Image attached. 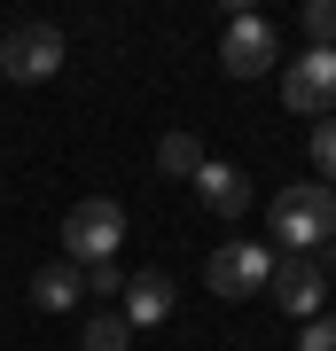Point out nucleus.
I'll use <instances>...</instances> for the list:
<instances>
[{
	"label": "nucleus",
	"mask_w": 336,
	"mask_h": 351,
	"mask_svg": "<svg viewBox=\"0 0 336 351\" xmlns=\"http://www.w3.org/2000/svg\"><path fill=\"white\" fill-rule=\"evenodd\" d=\"M274 242H282V258H321L328 242H336V188H282L274 195Z\"/></svg>",
	"instance_id": "nucleus-1"
},
{
	"label": "nucleus",
	"mask_w": 336,
	"mask_h": 351,
	"mask_svg": "<svg viewBox=\"0 0 336 351\" xmlns=\"http://www.w3.org/2000/svg\"><path fill=\"white\" fill-rule=\"evenodd\" d=\"M63 250H71V265H110L125 250V211L110 195H87L63 211Z\"/></svg>",
	"instance_id": "nucleus-2"
},
{
	"label": "nucleus",
	"mask_w": 336,
	"mask_h": 351,
	"mask_svg": "<svg viewBox=\"0 0 336 351\" xmlns=\"http://www.w3.org/2000/svg\"><path fill=\"white\" fill-rule=\"evenodd\" d=\"M282 63V32L274 24H266V16H227V32H219V71L227 78H266V71H274Z\"/></svg>",
	"instance_id": "nucleus-3"
},
{
	"label": "nucleus",
	"mask_w": 336,
	"mask_h": 351,
	"mask_svg": "<svg viewBox=\"0 0 336 351\" xmlns=\"http://www.w3.org/2000/svg\"><path fill=\"white\" fill-rule=\"evenodd\" d=\"M203 281H212V297L243 304V297H258V289L274 281V250H266V242H219L212 265H203Z\"/></svg>",
	"instance_id": "nucleus-4"
},
{
	"label": "nucleus",
	"mask_w": 336,
	"mask_h": 351,
	"mask_svg": "<svg viewBox=\"0 0 336 351\" xmlns=\"http://www.w3.org/2000/svg\"><path fill=\"white\" fill-rule=\"evenodd\" d=\"M0 71H8L16 86L55 78L63 71V32L55 24H8V39H0Z\"/></svg>",
	"instance_id": "nucleus-5"
},
{
	"label": "nucleus",
	"mask_w": 336,
	"mask_h": 351,
	"mask_svg": "<svg viewBox=\"0 0 336 351\" xmlns=\"http://www.w3.org/2000/svg\"><path fill=\"white\" fill-rule=\"evenodd\" d=\"M282 101L298 117H336V47H313L298 63H282Z\"/></svg>",
	"instance_id": "nucleus-6"
},
{
	"label": "nucleus",
	"mask_w": 336,
	"mask_h": 351,
	"mask_svg": "<svg viewBox=\"0 0 336 351\" xmlns=\"http://www.w3.org/2000/svg\"><path fill=\"white\" fill-rule=\"evenodd\" d=\"M274 304L289 320H321V297H328V274H321V258H274Z\"/></svg>",
	"instance_id": "nucleus-7"
},
{
	"label": "nucleus",
	"mask_w": 336,
	"mask_h": 351,
	"mask_svg": "<svg viewBox=\"0 0 336 351\" xmlns=\"http://www.w3.org/2000/svg\"><path fill=\"white\" fill-rule=\"evenodd\" d=\"M196 195L212 203L219 219H243V211H250V172H235V164H212V156H203V172H196Z\"/></svg>",
	"instance_id": "nucleus-8"
},
{
	"label": "nucleus",
	"mask_w": 336,
	"mask_h": 351,
	"mask_svg": "<svg viewBox=\"0 0 336 351\" xmlns=\"http://www.w3.org/2000/svg\"><path fill=\"white\" fill-rule=\"evenodd\" d=\"M32 304H39V313H78V304H87V281H78V265H71V258L39 265V274H32Z\"/></svg>",
	"instance_id": "nucleus-9"
},
{
	"label": "nucleus",
	"mask_w": 336,
	"mask_h": 351,
	"mask_svg": "<svg viewBox=\"0 0 336 351\" xmlns=\"http://www.w3.org/2000/svg\"><path fill=\"white\" fill-rule=\"evenodd\" d=\"M172 320V274H133L125 281V328H157Z\"/></svg>",
	"instance_id": "nucleus-10"
},
{
	"label": "nucleus",
	"mask_w": 336,
	"mask_h": 351,
	"mask_svg": "<svg viewBox=\"0 0 336 351\" xmlns=\"http://www.w3.org/2000/svg\"><path fill=\"white\" fill-rule=\"evenodd\" d=\"M157 164H164V172H180V180H196V172H203L196 133H164V141H157Z\"/></svg>",
	"instance_id": "nucleus-11"
},
{
	"label": "nucleus",
	"mask_w": 336,
	"mask_h": 351,
	"mask_svg": "<svg viewBox=\"0 0 336 351\" xmlns=\"http://www.w3.org/2000/svg\"><path fill=\"white\" fill-rule=\"evenodd\" d=\"M87 351H133L125 313H87Z\"/></svg>",
	"instance_id": "nucleus-12"
},
{
	"label": "nucleus",
	"mask_w": 336,
	"mask_h": 351,
	"mask_svg": "<svg viewBox=\"0 0 336 351\" xmlns=\"http://www.w3.org/2000/svg\"><path fill=\"white\" fill-rule=\"evenodd\" d=\"M313 172H321V188H336V117L313 125Z\"/></svg>",
	"instance_id": "nucleus-13"
},
{
	"label": "nucleus",
	"mask_w": 336,
	"mask_h": 351,
	"mask_svg": "<svg viewBox=\"0 0 336 351\" xmlns=\"http://www.w3.org/2000/svg\"><path fill=\"white\" fill-rule=\"evenodd\" d=\"M305 32L313 47H336V0H305Z\"/></svg>",
	"instance_id": "nucleus-14"
},
{
	"label": "nucleus",
	"mask_w": 336,
	"mask_h": 351,
	"mask_svg": "<svg viewBox=\"0 0 336 351\" xmlns=\"http://www.w3.org/2000/svg\"><path fill=\"white\" fill-rule=\"evenodd\" d=\"M78 281H87V297H125V274H117V258H110V265H78Z\"/></svg>",
	"instance_id": "nucleus-15"
},
{
	"label": "nucleus",
	"mask_w": 336,
	"mask_h": 351,
	"mask_svg": "<svg viewBox=\"0 0 336 351\" xmlns=\"http://www.w3.org/2000/svg\"><path fill=\"white\" fill-rule=\"evenodd\" d=\"M298 351H336V313H321V320H305V336H298Z\"/></svg>",
	"instance_id": "nucleus-16"
}]
</instances>
